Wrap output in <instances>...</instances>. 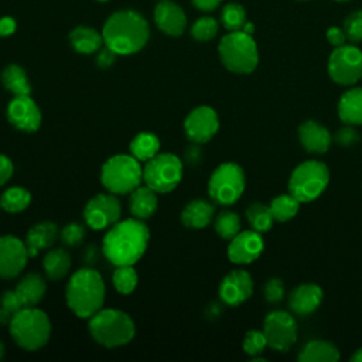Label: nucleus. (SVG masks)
I'll return each mask as SVG.
<instances>
[{"label": "nucleus", "instance_id": "f257e3e1", "mask_svg": "<svg viewBox=\"0 0 362 362\" xmlns=\"http://www.w3.org/2000/svg\"><path fill=\"white\" fill-rule=\"evenodd\" d=\"M150 232L143 219L129 218L112 225L102 242L105 257L115 266H133L146 252Z\"/></svg>", "mask_w": 362, "mask_h": 362}, {"label": "nucleus", "instance_id": "f03ea898", "mask_svg": "<svg viewBox=\"0 0 362 362\" xmlns=\"http://www.w3.org/2000/svg\"><path fill=\"white\" fill-rule=\"evenodd\" d=\"M148 24L136 11L123 10L112 14L103 25L102 37L106 47L119 55L140 51L148 40Z\"/></svg>", "mask_w": 362, "mask_h": 362}, {"label": "nucleus", "instance_id": "7ed1b4c3", "mask_svg": "<svg viewBox=\"0 0 362 362\" xmlns=\"http://www.w3.org/2000/svg\"><path fill=\"white\" fill-rule=\"evenodd\" d=\"M105 291L103 279L96 270L79 269L66 286V304L76 317L89 320L102 308Z\"/></svg>", "mask_w": 362, "mask_h": 362}, {"label": "nucleus", "instance_id": "20e7f679", "mask_svg": "<svg viewBox=\"0 0 362 362\" xmlns=\"http://www.w3.org/2000/svg\"><path fill=\"white\" fill-rule=\"evenodd\" d=\"M88 328L92 338L106 348L129 344L136 332L130 315L115 308H100L89 318Z\"/></svg>", "mask_w": 362, "mask_h": 362}, {"label": "nucleus", "instance_id": "39448f33", "mask_svg": "<svg viewBox=\"0 0 362 362\" xmlns=\"http://www.w3.org/2000/svg\"><path fill=\"white\" fill-rule=\"evenodd\" d=\"M14 342L25 351L42 348L51 335V321L48 315L37 307H24L8 324Z\"/></svg>", "mask_w": 362, "mask_h": 362}, {"label": "nucleus", "instance_id": "423d86ee", "mask_svg": "<svg viewBox=\"0 0 362 362\" xmlns=\"http://www.w3.org/2000/svg\"><path fill=\"white\" fill-rule=\"evenodd\" d=\"M219 57L226 69L235 74H250L259 62L257 45L243 30L226 34L218 47Z\"/></svg>", "mask_w": 362, "mask_h": 362}, {"label": "nucleus", "instance_id": "0eeeda50", "mask_svg": "<svg viewBox=\"0 0 362 362\" xmlns=\"http://www.w3.org/2000/svg\"><path fill=\"white\" fill-rule=\"evenodd\" d=\"M143 168L132 154H117L105 161L100 170L102 185L112 194H130L140 185Z\"/></svg>", "mask_w": 362, "mask_h": 362}, {"label": "nucleus", "instance_id": "6e6552de", "mask_svg": "<svg viewBox=\"0 0 362 362\" xmlns=\"http://www.w3.org/2000/svg\"><path fill=\"white\" fill-rule=\"evenodd\" d=\"M329 170L317 160H308L298 164L288 180V192L300 202L317 199L328 187Z\"/></svg>", "mask_w": 362, "mask_h": 362}, {"label": "nucleus", "instance_id": "1a4fd4ad", "mask_svg": "<svg viewBox=\"0 0 362 362\" xmlns=\"http://www.w3.org/2000/svg\"><path fill=\"white\" fill-rule=\"evenodd\" d=\"M245 191V173L235 163H223L211 174L208 194L215 204L232 205Z\"/></svg>", "mask_w": 362, "mask_h": 362}, {"label": "nucleus", "instance_id": "9d476101", "mask_svg": "<svg viewBox=\"0 0 362 362\" xmlns=\"http://www.w3.org/2000/svg\"><path fill=\"white\" fill-rule=\"evenodd\" d=\"M181 178L182 163L171 153L156 154L146 161L143 168V181L156 192L165 194L173 191L180 184Z\"/></svg>", "mask_w": 362, "mask_h": 362}, {"label": "nucleus", "instance_id": "9b49d317", "mask_svg": "<svg viewBox=\"0 0 362 362\" xmlns=\"http://www.w3.org/2000/svg\"><path fill=\"white\" fill-rule=\"evenodd\" d=\"M328 74L338 85L356 83L362 78V51L346 44L335 47L328 59Z\"/></svg>", "mask_w": 362, "mask_h": 362}, {"label": "nucleus", "instance_id": "f8f14e48", "mask_svg": "<svg viewBox=\"0 0 362 362\" xmlns=\"http://www.w3.org/2000/svg\"><path fill=\"white\" fill-rule=\"evenodd\" d=\"M263 334L267 346L279 352H287L297 341V322L290 313L273 310L264 317Z\"/></svg>", "mask_w": 362, "mask_h": 362}, {"label": "nucleus", "instance_id": "ddd939ff", "mask_svg": "<svg viewBox=\"0 0 362 362\" xmlns=\"http://www.w3.org/2000/svg\"><path fill=\"white\" fill-rule=\"evenodd\" d=\"M122 205L115 194H98L90 198L83 209V218L88 226L95 230L110 228L119 222Z\"/></svg>", "mask_w": 362, "mask_h": 362}, {"label": "nucleus", "instance_id": "4468645a", "mask_svg": "<svg viewBox=\"0 0 362 362\" xmlns=\"http://www.w3.org/2000/svg\"><path fill=\"white\" fill-rule=\"evenodd\" d=\"M28 250L25 242L13 235L0 236V277L14 279L25 267L28 262Z\"/></svg>", "mask_w": 362, "mask_h": 362}, {"label": "nucleus", "instance_id": "2eb2a0df", "mask_svg": "<svg viewBox=\"0 0 362 362\" xmlns=\"http://www.w3.org/2000/svg\"><path fill=\"white\" fill-rule=\"evenodd\" d=\"M219 129L218 113L209 106H198L188 113L184 120L187 137L197 144L209 141Z\"/></svg>", "mask_w": 362, "mask_h": 362}, {"label": "nucleus", "instance_id": "dca6fc26", "mask_svg": "<svg viewBox=\"0 0 362 362\" xmlns=\"http://www.w3.org/2000/svg\"><path fill=\"white\" fill-rule=\"evenodd\" d=\"M7 119L18 130L33 133L41 126V110L30 95L14 96L7 106Z\"/></svg>", "mask_w": 362, "mask_h": 362}, {"label": "nucleus", "instance_id": "f3484780", "mask_svg": "<svg viewBox=\"0 0 362 362\" xmlns=\"http://www.w3.org/2000/svg\"><path fill=\"white\" fill-rule=\"evenodd\" d=\"M264 242L259 232L243 230L230 239L228 246V257L236 264H249L255 262L263 252Z\"/></svg>", "mask_w": 362, "mask_h": 362}, {"label": "nucleus", "instance_id": "a211bd4d", "mask_svg": "<svg viewBox=\"0 0 362 362\" xmlns=\"http://www.w3.org/2000/svg\"><path fill=\"white\" fill-rule=\"evenodd\" d=\"M253 293V279L246 270H232L219 284V297L226 305H239Z\"/></svg>", "mask_w": 362, "mask_h": 362}, {"label": "nucleus", "instance_id": "6ab92c4d", "mask_svg": "<svg viewBox=\"0 0 362 362\" xmlns=\"http://www.w3.org/2000/svg\"><path fill=\"white\" fill-rule=\"evenodd\" d=\"M324 298L322 288L315 283H303L291 290L288 296V308L296 315L313 314Z\"/></svg>", "mask_w": 362, "mask_h": 362}, {"label": "nucleus", "instance_id": "aec40b11", "mask_svg": "<svg viewBox=\"0 0 362 362\" xmlns=\"http://www.w3.org/2000/svg\"><path fill=\"white\" fill-rule=\"evenodd\" d=\"M298 139L305 151L322 154L328 151L332 136L325 126L315 120H305L298 127Z\"/></svg>", "mask_w": 362, "mask_h": 362}, {"label": "nucleus", "instance_id": "412c9836", "mask_svg": "<svg viewBox=\"0 0 362 362\" xmlns=\"http://www.w3.org/2000/svg\"><path fill=\"white\" fill-rule=\"evenodd\" d=\"M157 27L168 35H181L187 25V17L182 8L173 1H161L154 10Z\"/></svg>", "mask_w": 362, "mask_h": 362}, {"label": "nucleus", "instance_id": "4be33fe9", "mask_svg": "<svg viewBox=\"0 0 362 362\" xmlns=\"http://www.w3.org/2000/svg\"><path fill=\"white\" fill-rule=\"evenodd\" d=\"M59 232L54 222L45 221L31 226L25 236V246L30 257H35L41 250L48 249L57 240Z\"/></svg>", "mask_w": 362, "mask_h": 362}, {"label": "nucleus", "instance_id": "5701e85b", "mask_svg": "<svg viewBox=\"0 0 362 362\" xmlns=\"http://www.w3.org/2000/svg\"><path fill=\"white\" fill-rule=\"evenodd\" d=\"M45 290V280L38 273L25 274L14 288L23 307H35L44 298Z\"/></svg>", "mask_w": 362, "mask_h": 362}, {"label": "nucleus", "instance_id": "b1692460", "mask_svg": "<svg viewBox=\"0 0 362 362\" xmlns=\"http://www.w3.org/2000/svg\"><path fill=\"white\" fill-rule=\"evenodd\" d=\"M215 206L205 199H194L188 202L181 212V222L187 228L202 229L208 226L214 218Z\"/></svg>", "mask_w": 362, "mask_h": 362}, {"label": "nucleus", "instance_id": "393cba45", "mask_svg": "<svg viewBox=\"0 0 362 362\" xmlns=\"http://www.w3.org/2000/svg\"><path fill=\"white\" fill-rule=\"evenodd\" d=\"M157 195L156 191L147 185H139L130 192L129 198V209L132 215L137 219H147L154 215L157 211Z\"/></svg>", "mask_w": 362, "mask_h": 362}, {"label": "nucleus", "instance_id": "a878e982", "mask_svg": "<svg viewBox=\"0 0 362 362\" xmlns=\"http://www.w3.org/2000/svg\"><path fill=\"white\" fill-rule=\"evenodd\" d=\"M338 116L345 124H362V88H352L342 93Z\"/></svg>", "mask_w": 362, "mask_h": 362}, {"label": "nucleus", "instance_id": "bb28decb", "mask_svg": "<svg viewBox=\"0 0 362 362\" xmlns=\"http://www.w3.org/2000/svg\"><path fill=\"white\" fill-rule=\"evenodd\" d=\"M297 359L300 362H335L339 359V351L328 341L313 339L301 348Z\"/></svg>", "mask_w": 362, "mask_h": 362}, {"label": "nucleus", "instance_id": "cd10ccee", "mask_svg": "<svg viewBox=\"0 0 362 362\" xmlns=\"http://www.w3.org/2000/svg\"><path fill=\"white\" fill-rule=\"evenodd\" d=\"M42 267H44L45 276L49 280H54V281L61 280L68 274L71 269V256L62 247L52 249L44 256Z\"/></svg>", "mask_w": 362, "mask_h": 362}, {"label": "nucleus", "instance_id": "c85d7f7f", "mask_svg": "<svg viewBox=\"0 0 362 362\" xmlns=\"http://www.w3.org/2000/svg\"><path fill=\"white\" fill-rule=\"evenodd\" d=\"M69 41L75 51L81 54H93L100 48L103 37L90 27H78L69 34Z\"/></svg>", "mask_w": 362, "mask_h": 362}, {"label": "nucleus", "instance_id": "c756f323", "mask_svg": "<svg viewBox=\"0 0 362 362\" xmlns=\"http://www.w3.org/2000/svg\"><path fill=\"white\" fill-rule=\"evenodd\" d=\"M3 86L14 96L31 95V85L28 82L25 71L18 65H8L1 72Z\"/></svg>", "mask_w": 362, "mask_h": 362}, {"label": "nucleus", "instance_id": "7c9ffc66", "mask_svg": "<svg viewBox=\"0 0 362 362\" xmlns=\"http://www.w3.org/2000/svg\"><path fill=\"white\" fill-rule=\"evenodd\" d=\"M130 153L133 157H136L139 161H148L156 154H158L160 148V140L156 134L143 132L139 133L132 141H130Z\"/></svg>", "mask_w": 362, "mask_h": 362}, {"label": "nucleus", "instance_id": "2f4dec72", "mask_svg": "<svg viewBox=\"0 0 362 362\" xmlns=\"http://www.w3.org/2000/svg\"><path fill=\"white\" fill-rule=\"evenodd\" d=\"M31 204V194L23 187H11L0 197V208L10 214H17L28 208Z\"/></svg>", "mask_w": 362, "mask_h": 362}, {"label": "nucleus", "instance_id": "473e14b6", "mask_svg": "<svg viewBox=\"0 0 362 362\" xmlns=\"http://www.w3.org/2000/svg\"><path fill=\"white\" fill-rule=\"evenodd\" d=\"M300 204L301 202L291 194H281V195H277L276 198H273L270 201L269 206H270L274 221L286 222V221L293 219L297 215V212L300 209Z\"/></svg>", "mask_w": 362, "mask_h": 362}, {"label": "nucleus", "instance_id": "72a5a7b5", "mask_svg": "<svg viewBox=\"0 0 362 362\" xmlns=\"http://www.w3.org/2000/svg\"><path fill=\"white\" fill-rule=\"evenodd\" d=\"M246 219H247L249 225L252 226V229L259 233L270 230L273 226V222H274L270 206L260 204V202H253L252 205L247 206Z\"/></svg>", "mask_w": 362, "mask_h": 362}, {"label": "nucleus", "instance_id": "f704fd0d", "mask_svg": "<svg viewBox=\"0 0 362 362\" xmlns=\"http://www.w3.org/2000/svg\"><path fill=\"white\" fill-rule=\"evenodd\" d=\"M214 228L222 239L230 240L240 232V218L236 212L222 211L216 215Z\"/></svg>", "mask_w": 362, "mask_h": 362}, {"label": "nucleus", "instance_id": "c9c22d12", "mask_svg": "<svg viewBox=\"0 0 362 362\" xmlns=\"http://www.w3.org/2000/svg\"><path fill=\"white\" fill-rule=\"evenodd\" d=\"M137 273L133 269V266H116V270L113 272L112 281L115 288L120 294H130L137 286Z\"/></svg>", "mask_w": 362, "mask_h": 362}, {"label": "nucleus", "instance_id": "e433bc0d", "mask_svg": "<svg viewBox=\"0 0 362 362\" xmlns=\"http://www.w3.org/2000/svg\"><path fill=\"white\" fill-rule=\"evenodd\" d=\"M222 24L229 31H239L246 24L245 8L238 3H229L222 8Z\"/></svg>", "mask_w": 362, "mask_h": 362}, {"label": "nucleus", "instance_id": "4c0bfd02", "mask_svg": "<svg viewBox=\"0 0 362 362\" xmlns=\"http://www.w3.org/2000/svg\"><path fill=\"white\" fill-rule=\"evenodd\" d=\"M23 307L14 290H6L0 297V325H8L16 313Z\"/></svg>", "mask_w": 362, "mask_h": 362}, {"label": "nucleus", "instance_id": "58836bf2", "mask_svg": "<svg viewBox=\"0 0 362 362\" xmlns=\"http://www.w3.org/2000/svg\"><path fill=\"white\" fill-rule=\"evenodd\" d=\"M218 33V23L212 17H202L197 20L191 28V34L198 41H209Z\"/></svg>", "mask_w": 362, "mask_h": 362}, {"label": "nucleus", "instance_id": "ea45409f", "mask_svg": "<svg viewBox=\"0 0 362 362\" xmlns=\"http://www.w3.org/2000/svg\"><path fill=\"white\" fill-rule=\"evenodd\" d=\"M267 346L266 337L263 331L259 329H250L245 334L243 338V351L250 356H257L263 352V349Z\"/></svg>", "mask_w": 362, "mask_h": 362}, {"label": "nucleus", "instance_id": "a19ab883", "mask_svg": "<svg viewBox=\"0 0 362 362\" xmlns=\"http://www.w3.org/2000/svg\"><path fill=\"white\" fill-rule=\"evenodd\" d=\"M344 33L351 42L362 41V10L352 11L344 21Z\"/></svg>", "mask_w": 362, "mask_h": 362}, {"label": "nucleus", "instance_id": "79ce46f5", "mask_svg": "<svg viewBox=\"0 0 362 362\" xmlns=\"http://www.w3.org/2000/svg\"><path fill=\"white\" fill-rule=\"evenodd\" d=\"M61 240L66 245V246H78L85 236V226L82 223L78 222H71L68 225L64 226V229L59 233Z\"/></svg>", "mask_w": 362, "mask_h": 362}, {"label": "nucleus", "instance_id": "37998d69", "mask_svg": "<svg viewBox=\"0 0 362 362\" xmlns=\"http://www.w3.org/2000/svg\"><path fill=\"white\" fill-rule=\"evenodd\" d=\"M332 140L341 147H352L359 141V134L351 124H348L338 129L332 136Z\"/></svg>", "mask_w": 362, "mask_h": 362}, {"label": "nucleus", "instance_id": "c03bdc74", "mask_svg": "<svg viewBox=\"0 0 362 362\" xmlns=\"http://www.w3.org/2000/svg\"><path fill=\"white\" fill-rule=\"evenodd\" d=\"M284 297V286L280 279H269L264 284V298L267 303L277 304Z\"/></svg>", "mask_w": 362, "mask_h": 362}, {"label": "nucleus", "instance_id": "a18cd8bd", "mask_svg": "<svg viewBox=\"0 0 362 362\" xmlns=\"http://www.w3.org/2000/svg\"><path fill=\"white\" fill-rule=\"evenodd\" d=\"M13 171H14V167L11 160L7 156L0 154V187L4 185L11 178Z\"/></svg>", "mask_w": 362, "mask_h": 362}, {"label": "nucleus", "instance_id": "49530a36", "mask_svg": "<svg viewBox=\"0 0 362 362\" xmlns=\"http://www.w3.org/2000/svg\"><path fill=\"white\" fill-rule=\"evenodd\" d=\"M327 40L329 44H332L334 47H341L344 45L348 40H346V35L344 33L342 28H338V27H329L327 30Z\"/></svg>", "mask_w": 362, "mask_h": 362}, {"label": "nucleus", "instance_id": "de8ad7c7", "mask_svg": "<svg viewBox=\"0 0 362 362\" xmlns=\"http://www.w3.org/2000/svg\"><path fill=\"white\" fill-rule=\"evenodd\" d=\"M116 55H117V54H116L115 51H112L109 47L100 49V52H99L98 57H96V64H98V66H100V68H109V66L115 62Z\"/></svg>", "mask_w": 362, "mask_h": 362}, {"label": "nucleus", "instance_id": "09e8293b", "mask_svg": "<svg viewBox=\"0 0 362 362\" xmlns=\"http://www.w3.org/2000/svg\"><path fill=\"white\" fill-rule=\"evenodd\" d=\"M184 158L189 165H197L201 158H202V151L199 148V146L195 143L192 146H189L185 151H184Z\"/></svg>", "mask_w": 362, "mask_h": 362}, {"label": "nucleus", "instance_id": "8fccbe9b", "mask_svg": "<svg viewBox=\"0 0 362 362\" xmlns=\"http://www.w3.org/2000/svg\"><path fill=\"white\" fill-rule=\"evenodd\" d=\"M16 31V21L11 17L0 18V35L7 37Z\"/></svg>", "mask_w": 362, "mask_h": 362}, {"label": "nucleus", "instance_id": "3c124183", "mask_svg": "<svg viewBox=\"0 0 362 362\" xmlns=\"http://www.w3.org/2000/svg\"><path fill=\"white\" fill-rule=\"evenodd\" d=\"M221 1L222 0H192L194 6L199 10H204V11H209V10L216 8L221 4Z\"/></svg>", "mask_w": 362, "mask_h": 362}, {"label": "nucleus", "instance_id": "603ef678", "mask_svg": "<svg viewBox=\"0 0 362 362\" xmlns=\"http://www.w3.org/2000/svg\"><path fill=\"white\" fill-rule=\"evenodd\" d=\"M349 361H351V362H362V348L356 349V351L351 355Z\"/></svg>", "mask_w": 362, "mask_h": 362}, {"label": "nucleus", "instance_id": "864d4df0", "mask_svg": "<svg viewBox=\"0 0 362 362\" xmlns=\"http://www.w3.org/2000/svg\"><path fill=\"white\" fill-rule=\"evenodd\" d=\"M242 30H243L245 33H247V34H252V33H253V24H252V23H246Z\"/></svg>", "mask_w": 362, "mask_h": 362}, {"label": "nucleus", "instance_id": "5fc2aeb1", "mask_svg": "<svg viewBox=\"0 0 362 362\" xmlns=\"http://www.w3.org/2000/svg\"><path fill=\"white\" fill-rule=\"evenodd\" d=\"M3 356H4V345H3V342L0 341V359H3Z\"/></svg>", "mask_w": 362, "mask_h": 362}, {"label": "nucleus", "instance_id": "6e6d98bb", "mask_svg": "<svg viewBox=\"0 0 362 362\" xmlns=\"http://www.w3.org/2000/svg\"><path fill=\"white\" fill-rule=\"evenodd\" d=\"M337 1H346V0H337Z\"/></svg>", "mask_w": 362, "mask_h": 362}, {"label": "nucleus", "instance_id": "4d7b16f0", "mask_svg": "<svg viewBox=\"0 0 362 362\" xmlns=\"http://www.w3.org/2000/svg\"><path fill=\"white\" fill-rule=\"evenodd\" d=\"M99 1H107V0H99Z\"/></svg>", "mask_w": 362, "mask_h": 362}]
</instances>
